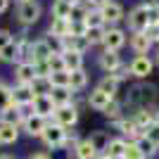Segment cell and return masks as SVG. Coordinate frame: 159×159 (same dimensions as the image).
I'll list each match as a JSON object with an SVG mask.
<instances>
[{
	"label": "cell",
	"mask_w": 159,
	"mask_h": 159,
	"mask_svg": "<svg viewBox=\"0 0 159 159\" xmlns=\"http://www.w3.org/2000/svg\"><path fill=\"white\" fill-rule=\"evenodd\" d=\"M152 66L154 64H152V60H150L147 55H138V57L131 62L128 69H131V76H135V79H147V76L152 74Z\"/></svg>",
	"instance_id": "cell-10"
},
{
	"label": "cell",
	"mask_w": 159,
	"mask_h": 159,
	"mask_svg": "<svg viewBox=\"0 0 159 159\" xmlns=\"http://www.w3.org/2000/svg\"><path fill=\"white\" fill-rule=\"evenodd\" d=\"M33 90H31V86H24V83H17V86H12L10 88V100L7 102H12V105H17V107H29V105H33Z\"/></svg>",
	"instance_id": "cell-6"
},
{
	"label": "cell",
	"mask_w": 159,
	"mask_h": 159,
	"mask_svg": "<svg viewBox=\"0 0 159 159\" xmlns=\"http://www.w3.org/2000/svg\"><path fill=\"white\" fill-rule=\"evenodd\" d=\"M107 159H109V157H107ZM114 159H126V157H114Z\"/></svg>",
	"instance_id": "cell-48"
},
{
	"label": "cell",
	"mask_w": 159,
	"mask_h": 159,
	"mask_svg": "<svg viewBox=\"0 0 159 159\" xmlns=\"http://www.w3.org/2000/svg\"><path fill=\"white\" fill-rule=\"evenodd\" d=\"M154 38H152V31H135L131 36V48L135 50L138 55H147V50L152 48Z\"/></svg>",
	"instance_id": "cell-11"
},
{
	"label": "cell",
	"mask_w": 159,
	"mask_h": 159,
	"mask_svg": "<svg viewBox=\"0 0 159 159\" xmlns=\"http://www.w3.org/2000/svg\"><path fill=\"white\" fill-rule=\"evenodd\" d=\"M124 157H126V159H140V157H143V152L138 150V145H135V143H128V145H126V154H124ZM145 159H147V157H145Z\"/></svg>",
	"instance_id": "cell-40"
},
{
	"label": "cell",
	"mask_w": 159,
	"mask_h": 159,
	"mask_svg": "<svg viewBox=\"0 0 159 159\" xmlns=\"http://www.w3.org/2000/svg\"><path fill=\"white\" fill-rule=\"evenodd\" d=\"M116 128H119L124 135H128V138H131V143H135L138 138H143V135H145V131H143V128H140L133 119H119V121H116Z\"/></svg>",
	"instance_id": "cell-18"
},
{
	"label": "cell",
	"mask_w": 159,
	"mask_h": 159,
	"mask_svg": "<svg viewBox=\"0 0 159 159\" xmlns=\"http://www.w3.org/2000/svg\"><path fill=\"white\" fill-rule=\"evenodd\" d=\"M24 121V114H21V107L12 105V102H5L2 109H0V124H12V126H21Z\"/></svg>",
	"instance_id": "cell-9"
},
{
	"label": "cell",
	"mask_w": 159,
	"mask_h": 159,
	"mask_svg": "<svg viewBox=\"0 0 159 159\" xmlns=\"http://www.w3.org/2000/svg\"><path fill=\"white\" fill-rule=\"evenodd\" d=\"M52 52H57V50H52V45H50V40H48V38L33 40V43H26L24 62H31V64H40V62H45Z\"/></svg>",
	"instance_id": "cell-1"
},
{
	"label": "cell",
	"mask_w": 159,
	"mask_h": 159,
	"mask_svg": "<svg viewBox=\"0 0 159 159\" xmlns=\"http://www.w3.org/2000/svg\"><path fill=\"white\" fill-rule=\"evenodd\" d=\"M48 124H50V121H48L45 116H38V114H29V116H24V121H21V128H24V133H26V135L40 138V135H43V131L48 128Z\"/></svg>",
	"instance_id": "cell-7"
},
{
	"label": "cell",
	"mask_w": 159,
	"mask_h": 159,
	"mask_svg": "<svg viewBox=\"0 0 159 159\" xmlns=\"http://www.w3.org/2000/svg\"><path fill=\"white\" fill-rule=\"evenodd\" d=\"M31 90H33L36 98H38V95H50L52 93V83H50L48 76H36L33 83H31Z\"/></svg>",
	"instance_id": "cell-27"
},
{
	"label": "cell",
	"mask_w": 159,
	"mask_h": 159,
	"mask_svg": "<svg viewBox=\"0 0 159 159\" xmlns=\"http://www.w3.org/2000/svg\"><path fill=\"white\" fill-rule=\"evenodd\" d=\"M112 95H107L105 90H100V88H95L93 93L88 95V105L93 107V109H98V112H105L107 109V105H109V102H112Z\"/></svg>",
	"instance_id": "cell-21"
},
{
	"label": "cell",
	"mask_w": 159,
	"mask_h": 159,
	"mask_svg": "<svg viewBox=\"0 0 159 159\" xmlns=\"http://www.w3.org/2000/svg\"><path fill=\"white\" fill-rule=\"evenodd\" d=\"M128 26L135 31H150V17H147V5L133 7L131 14H128Z\"/></svg>",
	"instance_id": "cell-8"
},
{
	"label": "cell",
	"mask_w": 159,
	"mask_h": 159,
	"mask_svg": "<svg viewBox=\"0 0 159 159\" xmlns=\"http://www.w3.org/2000/svg\"><path fill=\"white\" fill-rule=\"evenodd\" d=\"M66 2H71V5H76V2H83V0H66Z\"/></svg>",
	"instance_id": "cell-46"
},
{
	"label": "cell",
	"mask_w": 159,
	"mask_h": 159,
	"mask_svg": "<svg viewBox=\"0 0 159 159\" xmlns=\"http://www.w3.org/2000/svg\"><path fill=\"white\" fill-rule=\"evenodd\" d=\"M133 121H135V124H138V126L145 131L147 126H152V124H154V114L150 112L147 107H140L138 112H135V116H133Z\"/></svg>",
	"instance_id": "cell-29"
},
{
	"label": "cell",
	"mask_w": 159,
	"mask_h": 159,
	"mask_svg": "<svg viewBox=\"0 0 159 159\" xmlns=\"http://www.w3.org/2000/svg\"><path fill=\"white\" fill-rule=\"evenodd\" d=\"M36 76H38L36 74V64H31V62H19L17 69H14V81L24 83V86H31Z\"/></svg>",
	"instance_id": "cell-12"
},
{
	"label": "cell",
	"mask_w": 159,
	"mask_h": 159,
	"mask_svg": "<svg viewBox=\"0 0 159 159\" xmlns=\"http://www.w3.org/2000/svg\"><path fill=\"white\" fill-rule=\"evenodd\" d=\"M88 48H90V43L86 40V36H66V38H62V52L64 50H74V52H86Z\"/></svg>",
	"instance_id": "cell-17"
},
{
	"label": "cell",
	"mask_w": 159,
	"mask_h": 159,
	"mask_svg": "<svg viewBox=\"0 0 159 159\" xmlns=\"http://www.w3.org/2000/svg\"><path fill=\"white\" fill-rule=\"evenodd\" d=\"M48 79H50L52 88H69V83H71V74L64 69V71H55V74H50Z\"/></svg>",
	"instance_id": "cell-32"
},
{
	"label": "cell",
	"mask_w": 159,
	"mask_h": 159,
	"mask_svg": "<svg viewBox=\"0 0 159 159\" xmlns=\"http://www.w3.org/2000/svg\"><path fill=\"white\" fill-rule=\"evenodd\" d=\"M50 98H52L55 107H64V105H71V100H74V90H71V88H52Z\"/></svg>",
	"instance_id": "cell-24"
},
{
	"label": "cell",
	"mask_w": 159,
	"mask_h": 159,
	"mask_svg": "<svg viewBox=\"0 0 159 159\" xmlns=\"http://www.w3.org/2000/svg\"><path fill=\"white\" fill-rule=\"evenodd\" d=\"M147 17H150V31L159 29V2H147Z\"/></svg>",
	"instance_id": "cell-35"
},
{
	"label": "cell",
	"mask_w": 159,
	"mask_h": 159,
	"mask_svg": "<svg viewBox=\"0 0 159 159\" xmlns=\"http://www.w3.org/2000/svg\"><path fill=\"white\" fill-rule=\"evenodd\" d=\"M29 159H50V154H45V152H36V154H31Z\"/></svg>",
	"instance_id": "cell-43"
},
{
	"label": "cell",
	"mask_w": 159,
	"mask_h": 159,
	"mask_svg": "<svg viewBox=\"0 0 159 159\" xmlns=\"http://www.w3.org/2000/svg\"><path fill=\"white\" fill-rule=\"evenodd\" d=\"M126 140L124 138H112L109 140V145H107V150H105V157H109V159H114V157H124L126 154Z\"/></svg>",
	"instance_id": "cell-25"
},
{
	"label": "cell",
	"mask_w": 159,
	"mask_h": 159,
	"mask_svg": "<svg viewBox=\"0 0 159 159\" xmlns=\"http://www.w3.org/2000/svg\"><path fill=\"white\" fill-rule=\"evenodd\" d=\"M157 64H159V52H157Z\"/></svg>",
	"instance_id": "cell-50"
},
{
	"label": "cell",
	"mask_w": 159,
	"mask_h": 159,
	"mask_svg": "<svg viewBox=\"0 0 159 159\" xmlns=\"http://www.w3.org/2000/svg\"><path fill=\"white\" fill-rule=\"evenodd\" d=\"M83 24H86V26H105V19H102L100 10H88L86 19H83Z\"/></svg>",
	"instance_id": "cell-36"
},
{
	"label": "cell",
	"mask_w": 159,
	"mask_h": 159,
	"mask_svg": "<svg viewBox=\"0 0 159 159\" xmlns=\"http://www.w3.org/2000/svg\"><path fill=\"white\" fill-rule=\"evenodd\" d=\"M71 74V83H69V88H71L74 93L76 90H83V88L88 86V74L83 71V69H79V71H69Z\"/></svg>",
	"instance_id": "cell-33"
},
{
	"label": "cell",
	"mask_w": 159,
	"mask_h": 159,
	"mask_svg": "<svg viewBox=\"0 0 159 159\" xmlns=\"http://www.w3.org/2000/svg\"><path fill=\"white\" fill-rule=\"evenodd\" d=\"M102 114H105L107 119H112L114 124H116V121L121 119V107H119V102H114V100H112V102L107 105V109H105Z\"/></svg>",
	"instance_id": "cell-38"
},
{
	"label": "cell",
	"mask_w": 159,
	"mask_h": 159,
	"mask_svg": "<svg viewBox=\"0 0 159 159\" xmlns=\"http://www.w3.org/2000/svg\"><path fill=\"white\" fill-rule=\"evenodd\" d=\"M19 138V126L12 124H0V145H12Z\"/></svg>",
	"instance_id": "cell-23"
},
{
	"label": "cell",
	"mask_w": 159,
	"mask_h": 159,
	"mask_svg": "<svg viewBox=\"0 0 159 159\" xmlns=\"http://www.w3.org/2000/svg\"><path fill=\"white\" fill-rule=\"evenodd\" d=\"M40 14H43V7H40L38 0H24V2H19V10H17L19 24L31 26V24H36L40 19Z\"/></svg>",
	"instance_id": "cell-3"
},
{
	"label": "cell",
	"mask_w": 159,
	"mask_h": 159,
	"mask_svg": "<svg viewBox=\"0 0 159 159\" xmlns=\"http://www.w3.org/2000/svg\"><path fill=\"white\" fill-rule=\"evenodd\" d=\"M62 57H64V69H66V71H79V69H83V55H81V52L64 50Z\"/></svg>",
	"instance_id": "cell-22"
},
{
	"label": "cell",
	"mask_w": 159,
	"mask_h": 159,
	"mask_svg": "<svg viewBox=\"0 0 159 159\" xmlns=\"http://www.w3.org/2000/svg\"><path fill=\"white\" fill-rule=\"evenodd\" d=\"M86 2H90L93 7H98V10H100V7H102V5H107L109 0H86Z\"/></svg>",
	"instance_id": "cell-42"
},
{
	"label": "cell",
	"mask_w": 159,
	"mask_h": 159,
	"mask_svg": "<svg viewBox=\"0 0 159 159\" xmlns=\"http://www.w3.org/2000/svg\"><path fill=\"white\" fill-rule=\"evenodd\" d=\"M95 159H107V157H105V154H100V157H95Z\"/></svg>",
	"instance_id": "cell-47"
},
{
	"label": "cell",
	"mask_w": 159,
	"mask_h": 159,
	"mask_svg": "<svg viewBox=\"0 0 159 159\" xmlns=\"http://www.w3.org/2000/svg\"><path fill=\"white\" fill-rule=\"evenodd\" d=\"M154 121H157V124H159V109H157V112H154Z\"/></svg>",
	"instance_id": "cell-45"
},
{
	"label": "cell",
	"mask_w": 159,
	"mask_h": 159,
	"mask_svg": "<svg viewBox=\"0 0 159 159\" xmlns=\"http://www.w3.org/2000/svg\"><path fill=\"white\" fill-rule=\"evenodd\" d=\"M109 140H112V138H109V133H107V131H95L93 135H90V143L95 145V150H98L100 154H105Z\"/></svg>",
	"instance_id": "cell-30"
},
{
	"label": "cell",
	"mask_w": 159,
	"mask_h": 159,
	"mask_svg": "<svg viewBox=\"0 0 159 159\" xmlns=\"http://www.w3.org/2000/svg\"><path fill=\"white\" fill-rule=\"evenodd\" d=\"M126 43V33L121 31V29H107L105 31V40H102V45L105 50H114V52H119V48Z\"/></svg>",
	"instance_id": "cell-15"
},
{
	"label": "cell",
	"mask_w": 159,
	"mask_h": 159,
	"mask_svg": "<svg viewBox=\"0 0 159 159\" xmlns=\"http://www.w3.org/2000/svg\"><path fill=\"white\" fill-rule=\"evenodd\" d=\"M50 36H52L55 40H62L66 38L69 33H71V21L69 19H57V17H52V21H50Z\"/></svg>",
	"instance_id": "cell-19"
},
{
	"label": "cell",
	"mask_w": 159,
	"mask_h": 159,
	"mask_svg": "<svg viewBox=\"0 0 159 159\" xmlns=\"http://www.w3.org/2000/svg\"><path fill=\"white\" fill-rule=\"evenodd\" d=\"M119 83H121V81L116 79L114 74H107L105 79L100 81V86H98V88H100V90H105L107 95H112V98H114V95H116V90H119Z\"/></svg>",
	"instance_id": "cell-28"
},
{
	"label": "cell",
	"mask_w": 159,
	"mask_h": 159,
	"mask_svg": "<svg viewBox=\"0 0 159 159\" xmlns=\"http://www.w3.org/2000/svg\"><path fill=\"white\" fill-rule=\"evenodd\" d=\"M71 10H74V5L66 2V0H52V7H50L52 17H57V19H69V17H71Z\"/></svg>",
	"instance_id": "cell-26"
},
{
	"label": "cell",
	"mask_w": 159,
	"mask_h": 159,
	"mask_svg": "<svg viewBox=\"0 0 159 159\" xmlns=\"http://www.w3.org/2000/svg\"><path fill=\"white\" fill-rule=\"evenodd\" d=\"M0 159H14V157H0Z\"/></svg>",
	"instance_id": "cell-49"
},
{
	"label": "cell",
	"mask_w": 159,
	"mask_h": 159,
	"mask_svg": "<svg viewBox=\"0 0 159 159\" xmlns=\"http://www.w3.org/2000/svg\"><path fill=\"white\" fill-rule=\"evenodd\" d=\"M145 138L150 140L154 147H159V124H157V121H154L152 126H147V128H145Z\"/></svg>",
	"instance_id": "cell-39"
},
{
	"label": "cell",
	"mask_w": 159,
	"mask_h": 159,
	"mask_svg": "<svg viewBox=\"0 0 159 159\" xmlns=\"http://www.w3.org/2000/svg\"><path fill=\"white\" fill-rule=\"evenodd\" d=\"M100 14H102V19H105V24H119L121 19H124V7L119 5V2H107V5L100 7Z\"/></svg>",
	"instance_id": "cell-14"
},
{
	"label": "cell",
	"mask_w": 159,
	"mask_h": 159,
	"mask_svg": "<svg viewBox=\"0 0 159 159\" xmlns=\"http://www.w3.org/2000/svg\"><path fill=\"white\" fill-rule=\"evenodd\" d=\"M10 43H12V33L7 31V29H0V50L5 45H10Z\"/></svg>",
	"instance_id": "cell-41"
},
{
	"label": "cell",
	"mask_w": 159,
	"mask_h": 159,
	"mask_svg": "<svg viewBox=\"0 0 159 159\" xmlns=\"http://www.w3.org/2000/svg\"><path fill=\"white\" fill-rule=\"evenodd\" d=\"M135 145H138V150H140V152H143V157H152V154L157 152V147H154L152 143H150V140L145 138V135L135 140Z\"/></svg>",
	"instance_id": "cell-37"
},
{
	"label": "cell",
	"mask_w": 159,
	"mask_h": 159,
	"mask_svg": "<svg viewBox=\"0 0 159 159\" xmlns=\"http://www.w3.org/2000/svg\"><path fill=\"white\" fill-rule=\"evenodd\" d=\"M45 64H48V69H50V74L64 71V57H62V52H52V55L45 60Z\"/></svg>",
	"instance_id": "cell-34"
},
{
	"label": "cell",
	"mask_w": 159,
	"mask_h": 159,
	"mask_svg": "<svg viewBox=\"0 0 159 159\" xmlns=\"http://www.w3.org/2000/svg\"><path fill=\"white\" fill-rule=\"evenodd\" d=\"M140 159H145V157H140Z\"/></svg>",
	"instance_id": "cell-53"
},
{
	"label": "cell",
	"mask_w": 159,
	"mask_h": 159,
	"mask_svg": "<svg viewBox=\"0 0 159 159\" xmlns=\"http://www.w3.org/2000/svg\"><path fill=\"white\" fill-rule=\"evenodd\" d=\"M7 7H10V0H0V14L7 12Z\"/></svg>",
	"instance_id": "cell-44"
},
{
	"label": "cell",
	"mask_w": 159,
	"mask_h": 159,
	"mask_svg": "<svg viewBox=\"0 0 159 159\" xmlns=\"http://www.w3.org/2000/svg\"><path fill=\"white\" fill-rule=\"evenodd\" d=\"M43 143H45L48 147H52V150H60V147H64L66 143H69V131L66 128H62L60 124H55V121H50L48 124V128L43 131Z\"/></svg>",
	"instance_id": "cell-2"
},
{
	"label": "cell",
	"mask_w": 159,
	"mask_h": 159,
	"mask_svg": "<svg viewBox=\"0 0 159 159\" xmlns=\"http://www.w3.org/2000/svg\"><path fill=\"white\" fill-rule=\"evenodd\" d=\"M33 114H38V116H45V119H50L55 114V102H52V98L50 95H38V98H33Z\"/></svg>",
	"instance_id": "cell-13"
},
{
	"label": "cell",
	"mask_w": 159,
	"mask_h": 159,
	"mask_svg": "<svg viewBox=\"0 0 159 159\" xmlns=\"http://www.w3.org/2000/svg\"><path fill=\"white\" fill-rule=\"evenodd\" d=\"M74 152H76V159H95L100 157V152L95 150V145L90 143V138H83L74 145Z\"/></svg>",
	"instance_id": "cell-20"
},
{
	"label": "cell",
	"mask_w": 159,
	"mask_h": 159,
	"mask_svg": "<svg viewBox=\"0 0 159 159\" xmlns=\"http://www.w3.org/2000/svg\"><path fill=\"white\" fill-rule=\"evenodd\" d=\"M147 2H157V0H147Z\"/></svg>",
	"instance_id": "cell-51"
},
{
	"label": "cell",
	"mask_w": 159,
	"mask_h": 159,
	"mask_svg": "<svg viewBox=\"0 0 159 159\" xmlns=\"http://www.w3.org/2000/svg\"><path fill=\"white\" fill-rule=\"evenodd\" d=\"M19 2H24V0H19Z\"/></svg>",
	"instance_id": "cell-52"
},
{
	"label": "cell",
	"mask_w": 159,
	"mask_h": 159,
	"mask_svg": "<svg viewBox=\"0 0 159 159\" xmlns=\"http://www.w3.org/2000/svg\"><path fill=\"white\" fill-rule=\"evenodd\" d=\"M55 124H60L62 128H74L76 126V121H79V109H76V105H64V107H57L52 114Z\"/></svg>",
	"instance_id": "cell-5"
},
{
	"label": "cell",
	"mask_w": 159,
	"mask_h": 159,
	"mask_svg": "<svg viewBox=\"0 0 159 159\" xmlns=\"http://www.w3.org/2000/svg\"><path fill=\"white\" fill-rule=\"evenodd\" d=\"M105 31L107 29L105 26H86V40L90 43V45H98V43H102L105 40Z\"/></svg>",
	"instance_id": "cell-31"
},
{
	"label": "cell",
	"mask_w": 159,
	"mask_h": 159,
	"mask_svg": "<svg viewBox=\"0 0 159 159\" xmlns=\"http://www.w3.org/2000/svg\"><path fill=\"white\" fill-rule=\"evenodd\" d=\"M100 66L107 74H116L121 69V55L114 52V50H105V52L100 55Z\"/></svg>",
	"instance_id": "cell-16"
},
{
	"label": "cell",
	"mask_w": 159,
	"mask_h": 159,
	"mask_svg": "<svg viewBox=\"0 0 159 159\" xmlns=\"http://www.w3.org/2000/svg\"><path fill=\"white\" fill-rule=\"evenodd\" d=\"M26 43L29 40L24 38V36H19V38H14L10 45H5L2 50H0V60L2 62H24V52H26Z\"/></svg>",
	"instance_id": "cell-4"
}]
</instances>
